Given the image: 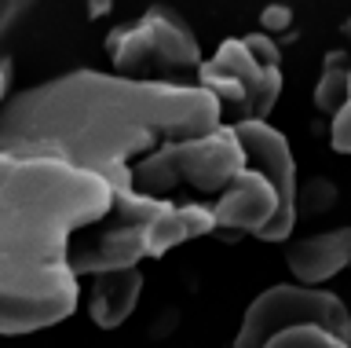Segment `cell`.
I'll return each mask as SVG.
<instances>
[{
  "mask_svg": "<svg viewBox=\"0 0 351 348\" xmlns=\"http://www.w3.org/2000/svg\"><path fill=\"white\" fill-rule=\"evenodd\" d=\"M219 125L223 111L202 84L73 70L0 106V150L51 158L103 176L110 191H132L136 161L165 143L202 139Z\"/></svg>",
  "mask_w": 351,
  "mask_h": 348,
  "instance_id": "1",
  "label": "cell"
},
{
  "mask_svg": "<svg viewBox=\"0 0 351 348\" xmlns=\"http://www.w3.org/2000/svg\"><path fill=\"white\" fill-rule=\"evenodd\" d=\"M114 205L103 176L51 158H19L0 191V297L44 301L81 282L70 246Z\"/></svg>",
  "mask_w": 351,
  "mask_h": 348,
  "instance_id": "2",
  "label": "cell"
},
{
  "mask_svg": "<svg viewBox=\"0 0 351 348\" xmlns=\"http://www.w3.org/2000/svg\"><path fill=\"white\" fill-rule=\"evenodd\" d=\"M106 56L114 62L117 78L128 81H154L150 73H161L158 81H176L172 73H186L202 67V48L191 26L172 8L154 4L136 23L110 30Z\"/></svg>",
  "mask_w": 351,
  "mask_h": 348,
  "instance_id": "3",
  "label": "cell"
},
{
  "mask_svg": "<svg viewBox=\"0 0 351 348\" xmlns=\"http://www.w3.org/2000/svg\"><path fill=\"white\" fill-rule=\"evenodd\" d=\"M293 326H318V330L340 337L351 345V312L344 301L329 290H307V286H271L245 308L234 345L230 348H263L274 334L293 330Z\"/></svg>",
  "mask_w": 351,
  "mask_h": 348,
  "instance_id": "4",
  "label": "cell"
},
{
  "mask_svg": "<svg viewBox=\"0 0 351 348\" xmlns=\"http://www.w3.org/2000/svg\"><path fill=\"white\" fill-rule=\"evenodd\" d=\"M202 89L219 103V111H234L238 121H267L282 95V70L260 67L241 45V37L223 40L213 59H202L197 81Z\"/></svg>",
  "mask_w": 351,
  "mask_h": 348,
  "instance_id": "5",
  "label": "cell"
},
{
  "mask_svg": "<svg viewBox=\"0 0 351 348\" xmlns=\"http://www.w3.org/2000/svg\"><path fill=\"white\" fill-rule=\"evenodd\" d=\"M238 136L241 150H245V165L271 180L274 194H278V216L263 227L260 238L263 242H285L296 227V158L293 147L271 121H238L230 125Z\"/></svg>",
  "mask_w": 351,
  "mask_h": 348,
  "instance_id": "6",
  "label": "cell"
},
{
  "mask_svg": "<svg viewBox=\"0 0 351 348\" xmlns=\"http://www.w3.org/2000/svg\"><path fill=\"white\" fill-rule=\"evenodd\" d=\"M169 154L176 161L180 183H191L202 194H219L230 180L245 169V150L230 125H219L216 132L186 143H169Z\"/></svg>",
  "mask_w": 351,
  "mask_h": 348,
  "instance_id": "7",
  "label": "cell"
},
{
  "mask_svg": "<svg viewBox=\"0 0 351 348\" xmlns=\"http://www.w3.org/2000/svg\"><path fill=\"white\" fill-rule=\"evenodd\" d=\"M278 216V194H274L271 180L245 165L213 202V220L216 235L238 238V235H256Z\"/></svg>",
  "mask_w": 351,
  "mask_h": 348,
  "instance_id": "8",
  "label": "cell"
},
{
  "mask_svg": "<svg viewBox=\"0 0 351 348\" xmlns=\"http://www.w3.org/2000/svg\"><path fill=\"white\" fill-rule=\"evenodd\" d=\"M296 286L318 290V282H329L351 264V227H333L322 235H307L289 246L285 253Z\"/></svg>",
  "mask_w": 351,
  "mask_h": 348,
  "instance_id": "9",
  "label": "cell"
},
{
  "mask_svg": "<svg viewBox=\"0 0 351 348\" xmlns=\"http://www.w3.org/2000/svg\"><path fill=\"white\" fill-rule=\"evenodd\" d=\"M143 271L125 268V271H106V275L92 279V293H88V315L103 330H117L121 323H128V315L136 312L143 297Z\"/></svg>",
  "mask_w": 351,
  "mask_h": 348,
  "instance_id": "10",
  "label": "cell"
},
{
  "mask_svg": "<svg viewBox=\"0 0 351 348\" xmlns=\"http://www.w3.org/2000/svg\"><path fill=\"white\" fill-rule=\"evenodd\" d=\"M77 301H81V286L73 290H62L55 297H44V301H11V297H0V334H37V330H48V326L70 319L77 312Z\"/></svg>",
  "mask_w": 351,
  "mask_h": 348,
  "instance_id": "11",
  "label": "cell"
},
{
  "mask_svg": "<svg viewBox=\"0 0 351 348\" xmlns=\"http://www.w3.org/2000/svg\"><path fill=\"white\" fill-rule=\"evenodd\" d=\"M186 242L183 220H180V202H161L158 213L143 224V253L147 257H165L172 246Z\"/></svg>",
  "mask_w": 351,
  "mask_h": 348,
  "instance_id": "12",
  "label": "cell"
},
{
  "mask_svg": "<svg viewBox=\"0 0 351 348\" xmlns=\"http://www.w3.org/2000/svg\"><path fill=\"white\" fill-rule=\"evenodd\" d=\"M348 70H351V56L348 51H329L322 62V78L315 84V106L322 114H337L348 103Z\"/></svg>",
  "mask_w": 351,
  "mask_h": 348,
  "instance_id": "13",
  "label": "cell"
},
{
  "mask_svg": "<svg viewBox=\"0 0 351 348\" xmlns=\"http://www.w3.org/2000/svg\"><path fill=\"white\" fill-rule=\"evenodd\" d=\"M263 348H351L344 345L340 337L318 330V326H293V330H282L274 334Z\"/></svg>",
  "mask_w": 351,
  "mask_h": 348,
  "instance_id": "14",
  "label": "cell"
},
{
  "mask_svg": "<svg viewBox=\"0 0 351 348\" xmlns=\"http://www.w3.org/2000/svg\"><path fill=\"white\" fill-rule=\"evenodd\" d=\"M337 205V187L329 180H307V187H296V216L300 213H326V209H333Z\"/></svg>",
  "mask_w": 351,
  "mask_h": 348,
  "instance_id": "15",
  "label": "cell"
},
{
  "mask_svg": "<svg viewBox=\"0 0 351 348\" xmlns=\"http://www.w3.org/2000/svg\"><path fill=\"white\" fill-rule=\"evenodd\" d=\"M180 220H183L186 242H191V238H202V235H213V231H216L213 205H205V202H180Z\"/></svg>",
  "mask_w": 351,
  "mask_h": 348,
  "instance_id": "16",
  "label": "cell"
},
{
  "mask_svg": "<svg viewBox=\"0 0 351 348\" xmlns=\"http://www.w3.org/2000/svg\"><path fill=\"white\" fill-rule=\"evenodd\" d=\"M241 45L249 48V56L260 62V67H271V70H278V59H282V51L278 45L267 37V34H249V37H241Z\"/></svg>",
  "mask_w": 351,
  "mask_h": 348,
  "instance_id": "17",
  "label": "cell"
},
{
  "mask_svg": "<svg viewBox=\"0 0 351 348\" xmlns=\"http://www.w3.org/2000/svg\"><path fill=\"white\" fill-rule=\"evenodd\" d=\"M329 143H333L337 154H351V100L333 114V125H329Z\"/></svg>",
  "mask_w": 351,
  "mask_h": 348,
  "instance_id": "18",
  "label": "cell"
},
{
  "mask_svg": "<svg viewBox=\"0 0 351 348\" xmlns=\"http://www.w3.org/2000/svg\"><path fill=\"white\" fill-rule=\"evenodd\" d=\"M22 12H26V4H11V0H4V4H0V40L11 34V26L19 23Z\"/></svg>",
  "mask_w": 351,
  "mask_h": 348,
  "instance_id": "19",
  "label": "cell"
},
{
  "mask_svg": "<svg viewBox=\"0 0 351 348\" xmlns=\"http://www.w3.org/2000/svg\"><path fill=\"white\" fill-rule=\"evenodd\" d=\"M289 19H293V12L282 4L263 8V30H282V26H289Z\"/></svg>",
  "mask_w": 351,
  "mask_h": 348,
  "instance_id": "20",
  "label": "cell"
},
{
  "mask_svg": "<svg viewBox=\"0 0 351 348\" xmlns=\"http://www.w3.org/2000/svg\"><path fill=\"white\" fill-rule=\"evenodd\" d=\"M8 84H11V62L0 59V106L8 103Z\"/></svg>",
  "mask_w": 351,
  "mask_h": 348,
  "instance_id": "21",
  "label": "cell"
},
{
  "mask_svg": "<svg viewBox=\"0 0 351 348\" xmlns=\"http://www.w3.org/2000/svg\"><path fill=\"white\" fill-rule=\"evenodd\" d=\"M19 165V158H11V154H4L0 150V191H4V183H8V176H11V169Z\"/></svg>",
  "mask_w": 351,
  "mask_h": 348,
  "instance_id": "22",
  "label": "cell"
},
{
  "mask_svg": "<svg viewBox=\"0 0 351 348\" xmlns=\"http://www.w3.org/2000/svg\"><path fill=\"white\" fill-rule=\"evenodd\" d=\"M340 37H344V40H348V48H344V51H348V56H351V19H348V23H344V26H340Z\"/></svg>",
  "mask_w": 351,
  "mask_h": 348,
  "instance_id": "23",
  "label": "cell"
},
{
  "mask_svg": "<svg viewBox=\"0 0 351 348\" xmlns=\"http://www.w3.org/2000/svg\"><path fill=\"white\" fill-rule=\"evenodd\" d=\"M348 100H351V70H348Z\"/></svg>",
  "mask_w": 351,
  "mask_h": 348,
  "instance_id": "24",
  "label": "cell"
},
{
  "mask_svg": "<svg viewBox=\"0 0 351 348\" xmlns=\"http://www.w3.org/2000/svg\"><path fill=\"white\" fill-rule=\"evenodd\" d=\"M348 268H351V264H348Z\"/></svg>",
  "mask_w": 351,
  "mask_h": 348,
  "instance_id": "25",
  "label": "cell"
}]
</instances>
